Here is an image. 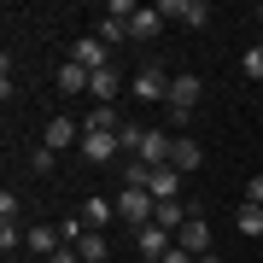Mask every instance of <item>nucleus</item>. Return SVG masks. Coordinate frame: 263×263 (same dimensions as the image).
Masks as SVG:
<instances>
[{
    "label": "nucleus",
    "mask_w": 263,
    "mask_h": 263,
    "mask_svg": "<svg viewBox=\"0 0 263 263\" xmlns=\"http://www.w3.org/2000/svg\"><path fill=\"white\" fill-rule=\"evenodd\" d=\"M170 146H176V135L170 129H146V141H141V164H170Z\"/></svg>",
    "instance_id": "obj_10"
},
{
    "label": "nucleus",
    "mask_w": 263,
    "mask_h": 263,
    "mask_svg": "<svg viewBox=\"0 0 263 263\" xmlns=\"http://www.w3.org/2000/svg\"><path fill=\"white\" fill-rule=\"evenodd\" d=\"M141 141H146V129H141V123H123V129H117V146L129 152V158H141Z\"/></svg>",
    "instance_id": "obj_21"
},
{
    "label": "nucleus",
    "mask_w": 263,
    "mask_h": 263,
    "mask_svg": "<svg viewBox=\"0 0 263 263\" xmlns=\"http://www.w3.org/2000/svg\"><path fill=\"white\" fill-rule=\"evenodd\" d=\"M158 35H164V12L158 6H141L129 18V41H158Z\"/></svg>",
    "instance_id": "obj_8"
},
{
    "label": "nucleus",
    "mask_w": 263,
    "mask_h": 263,
    "mask_svg": "<svg viewBox=\"0 0 263 263\" xmlns=\"http://www.w3.org/2000/svg\"><path fill=\"white\" fill-rule=\"evenodd\" d=\"M199 94H205V82H199V76H187V70H181L176 82H170V100H164V111L176 117V123H187V117L199 111Z\"/></svg>",
    "instance_id": "obj_1"
},
{
    "label": "nucleus",
    "mask_w": 263,
    "mask_h": 263,
    "mask_svg": "<svg viewBox=\"0 0 263 263\" xmlns=\"http://www.w3.org/2000/svg\"><path fill=\"white\" fill-rule=\"evenodd\" d=\"M94 35L105 41V47H123V41H129V24H123V18H100V29H94Z\"/></svg>",
    "instance_id": "obj_19"
},
{
    "label": "nucleus",
    "mask_w": 263,
    "mask_h": 263,
    "mask_svg": "<svg viewBox=\"0 0 263 263\" xmlns=\"http://www.w3.org/2000/svg\"><path fill=\"white\" fill-rule=\"evenodd\" d=\"M135 246H141V257H164L170 246H176V234L158 228V222H146V228H135Z\"/></svg>",
    "instance_id": "obj_9"
},
{
    "label": "nucleus",
    "mask_w": 263,
    "mask_h": 263,
    "mask_svg": "<svg viewBox=\"0 0 263 263\" xmlns=\"http://www.w3.org/2000/svg\"><path fill=\"white\" fill-rule=\"evenodd\" d=\"M117 88H123V82H117V70H94V82H88V94H94L100 105H111V100H117Z\"/></svg>",
    "instance_id": "obj_18"
},
{
    "label": "nucleus",
    "mask_w": 263,
    "mask_h": 263,
    "mask_svg": "<svg viewBox=\"0 0 263 263\" xmlns=\"http://www.w3.org/2000/svg\"><path fill=\"white\" fill-rule=\"evenodd\" d=\"M70 252L82 257V263H105V257H111V252H105V234H94V228H88V234L70 246Z\"/></svg>",
    "instance_id": "obj_17"
},
{
    "label": "nucleus",
    "mask_w": 263,
    "mask_h": 263,
    "mask_svg": "<svg viewBox=\"0 0 263 263\" xmlns=\"http://www.w3.org/2000/svg\"><path fill=\"white\" fill-rule=\"evenodd\" d=\"M47 263H82V257H76V252H70V246H65V252H53Z\"/></svg>",
    "instance_id": "obj_30"
},
{
    "label": "nucleus",
    "mask_w": 263,
    "mask_h": 263,
    "mask_svg": "<svg viewBox=\"0 0 263 263\" xmlns=\"http://www.w3.org/2000/svg\"><path fill=\"white\" fill-rule=\"evenodd\" d=\"M176 246H181V252H193V257H205V252H211V222L193 211V216H187V228L176 234Z\"/></svg>",
    "instance_id": "obj_7"
},
{
    "label": "nucleus",
    "mask_w": 263,
    "mask_h": 263,
    "mask_svg": "<svg viewBox=\"0 0 263 263\" xmlns=\"http://www.w3.org/2000/svg\"><path fill=\"white\" fill-rule=\"evenodd\" d=\"M246 205H263V176H252V181H246Z\"/></svg>",
    "instance_id": "obj_28"
},
{
    "label": "nucleus",
    "mask_w": 263,
    "mask_h": 263,
    "mask_svg": "<svg viewBox=\"0 0 263 263\" xmlns=\"http://www.w3.org/2000/svg\"><path fill=\"white\" fill-rule=\"evenodd\" d=\"M59 234H65V240L76 246V240H82V234H88V222H82V216H70V222H59Z\"/></svg>",
    "instance_id": "obj_27"
},
{
    "label": "nucleus",
    "mask_w": 263,
    "mask_h": 263,
    "mask_svg": "<svg viewBox=\"0 0 263 263\" xmlns=\"http://www.w3.org/2000/svg\"><path fill=\"white\" fill-rule=\"evenodd\" d=\"M158 12H164V24L176 18V24H187V29H205L211 24V6H205V0H158Z\"/></svg>",
    "instance_id": "obj_4"
},
{
    "label": "nucleus",
    "mask_w": 263,
    "mask_h": 263,
    "mask_svg": "<svg viewBox=\"0 0 263 263\" xmlns=\"http://www.w3.org/2000/svg\"><path fill=\"white\" fill-rule=\"evenodd\" d=\"M170 82H176V76H170L164 65H141V70H135V100H146V105H164L170 100Z\"/></svg>",
    "instance_id": "obj_2"
},
{
    "label": "nucleus",
    "mask_w": 263,
    "mask_h": 263,
    "mask_svg": "<svg viewBox=\"0 0 263 263\" xmlns=\"http://www.w3.org/2000/svg\"><path fill=\"white\" fill-rule=\"evenodd\" d=\"M123 187H152V164L129 158V164H123Z\"/></svg>",
    "instance_id": "obj_22"
},
{
    "label": "nucleus",
    "mask_w": 263,
    "mask_h": 263,
    "mask_svg": "<svg viewBox=\"0 0 263 263\" xmlns=\"http://www.w3.org/2000/svg\"><path fill=\"white\" fill-rule=\"evenodd\" d=\"M234 222H240V234H246V240H257V234H263V205H240Z\"/></svg>",
    "instance_id": "obj_20"
},
{
    "label": "nucleus",
    "mask_w": 263,
    "mask_h": 263,
    "mask_svg": "<svg viewBox=\"0 0 263 263\" xmlns=\"http://www.w3.org/2000/svg\"><path fill=\"white\" fill-rule=\"evenodd\" d=\"M199 164H205L199 141H193V135H176V146H170V170H181V176H199Z\"/></svg>",
    "instance_id": "obj_6"
},
{
    "label": "nucleus",
    "mask_w": 263,
    "mask_h": 263,
    "mask_svg": "<svg viewBox=\"0 0 263 263\" xmlns=\"http://www.w3.org/2000/svg\"><path fill=\"white\" fill-rule=\"evenodd\" d=\"M24 158H29V170H35V176H47V170H53V158H59V152H53V146H35V152H24Z\"/></svg>",
    "instance_id": "obj_25"
},
{
    "label": "nucleus",
    "mask_w": 263,
    "mask_h": 263,
    "mask_svg": "<svg viewBox=\"0 0 263 263\" xmlns=\"http://www.w3.org/2000/svg\"><path fill=\"white\" fill-rule=\"evenodd\" d=\"M24 246H29V252H41V257H53V252H65V234L47 228V222H35V228H24Z\"/></svg>",
    "instance_id": "obj_11"
},
{
    "label": "nucleus",
    "mask_w": 263,
    "mask_h": 263,
    "mask_svg": "<svg viewBox=\"0 0 263 263\" xmlns=\"http://www.w3.org/2000/svg\"><path fill=\"white\" fill-rule=\"evenodd\" d=\"M158 205H170V199H181V170H170V164H158L152 170V187H146Z\"/></svg>",
    "instance_id": "obj_13"
},
{
    "label": "nucleus",
    "mask_w": 263,
    "mask_h": 263,
    "mask_svg": "<svg viewBox=\"0 0 263 263\" xmlns=\"http://www.w3.org/2000/svg\"><path fill=\"white\" fill-rule=\"evenodd\" d=\"M199 263H222V257H216V252H205V257H199Z\"/></svg>",
    "instance_id": "obj_31"
},
{
    "label": "nucleus",
    "mask_w": 263,
    "mask_h": 263,
    "mask_svg": "<svg viewBox=\"0 0 263 263\" xmlns=\"http://www.w3.org/2000/svg\"><path fill=\"white\" fill-rule=\"evenodd\" d=\"M88 82H94V70H82L76 59L59 65V94H88Z\"/></svg>",
    "instance_id": "obj_15"
},
{
    "label": "nucleus",
    "mask_w": 263,
    "mask_h": 263,
    "mask_svg": "<svg viewBox=\"0 0 263 263\" xmlns=\"http://www.w3.org/2000/svg\"><path fill=\"white\" fill-rule=\"evenodd\" d=\"M152 211H158V199H152L146 187H123V193H117V216H123L129 228H146Z\"/></svg>",
    "instance_id": "obj_3"
},
{
    "label": "nucleus",
    "mask_w": 263,
    "mask_h": 263,
    "mask_svg": "<svg viewBox=\"0 0 263 263\" xmlns=\"http://www.w3.org/2000/svg\"><path fill=\"white\" fill-rule=\"evenodd\" d=\"M158 263H199V257H193V252H181V246H170V252H164Z\"/></svg>",
    "instance_id": "obj_29"
},
{
    "label": "nucleus",
    "mask_w": 263,
    "mask_h": 263,
    "mask_svg": "<svg viewBox=\"0 0 263 263\" xmlns=\"http://www.w3.org/2000/svg\"><path fill=\"white\" fill-rule=\"evenodd\" d=\"M117 152H123L117 135H88V129H82V158H88V164H111Z\"/></svg>",
    "instance_id": "obj_12"
},
{
    "label": "nucleus",
    "mask_w": 263,
    "mask_h": 263,
    "mask_svg": "<svg viewBox=\"0 0 263 263\" xmlns=\"http://www.w3.org/2000/svg\"><path fill=\"white\" fill-rule=\"evenodd\" d=\"M41 146L65 152V146H82V135H76V123H70V117H53V123H47V135H41Z\"/></svg>",
    "instance_id": "obj_14"
},
{
    "label": "nucleus",
    "mask_w": 263,
    "mask_h": 263,
    "mask_svg": "<svg viewBox=\"0 0 263 263\" xmlns=\"http://www.w3.org/2000/svg\"><path fill=\"white\" fill-rule=\"evenodd\" d=\"M111 216H117V199H88V205H82V222L94 228V234L111 228Z\"/></svg>",
    "instance_id": "obj_16"
},
{
    "label": "nucleus",
    "mask_w": 263,
    "mask_h": 263,
    "mask_svg": "<svg viewBox=\"0 0 263 263\" xmlns=\"http://www.w3.org/2000/svg\"><path fill=\"white\" fill-rule=\"evenodd\" d=\"M18 211H24V205H18V199H12V187H6V193H0V222H18Z\"/></svg>",
    "instance_id": "obj_26"
},
{
    "label": "nucleus",
    "mask_w": 263,
    "mask_h": 263,
    "mask_svg": "<svg viewBox=\"0 0 263 263\" xmlns=\"http://www.w3.org/2000/svg\"><path fill=\"white\" fill-rule=\"evenodd\" d=\"M240 65H246V82H263V41H257V47H246Z\"/></svg>",
    "instance_id": "obj_23"
},
{
    "label": "nucleus",
    "mask_w": 263,
    "mask_h": 263,
    "mask_svg": "<svg viewBox=\"0 0 263 263\" xmlns=\"http://www.w3.org/2000/svg\"><path fill=\"white\" fill-rule=\"evenodd\" d=\"M70 59H76L82 70H111V47H105L100 35H82V41L70 47Z\"/></svg>",
    "instance_id": "obj_5"
},
{
    "label": "nucleus",
    "mask_w": 263,
    "mask_h": 263,
    "mask_svg": "<svg viewBox=\"0 0 263 263\" xmlns=\"http://www.w3.org/2000/svg\"><path fill=\"white\" fill-rule=\"evenodd\" d=\"M0 252H24V228L18 222H0Z\"/></svg>",
    "instance_id": "obj_24"
}]
</instances>
